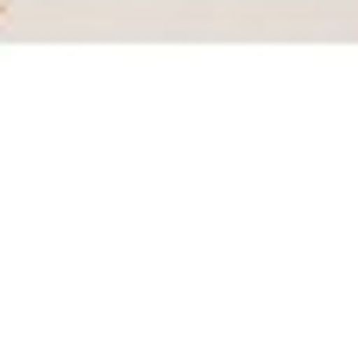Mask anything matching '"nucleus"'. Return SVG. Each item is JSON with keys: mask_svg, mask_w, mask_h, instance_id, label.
Returning <instances> with one entry per match:
<instances>
[]
</instances>
